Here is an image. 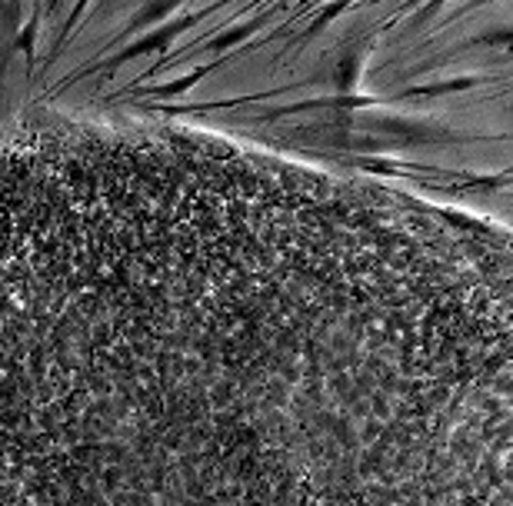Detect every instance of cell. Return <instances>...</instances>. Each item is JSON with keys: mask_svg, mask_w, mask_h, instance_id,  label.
Instances as JSON below:
<instances>
[{"mask_svg": "<svg viewBox=\"0 0 513 506\" xmlns=\"http://www.w3.org/2000/svg\"><path fill=\"white\" fill-rule=\"evenodd\" d=\"M0 506H513V233L167 127L11 167Z\"/></svg>", "mask_w": 513, "mask_h": 506, "instance_id": "6da1fadb", "label": "cell"}]
</instances>
